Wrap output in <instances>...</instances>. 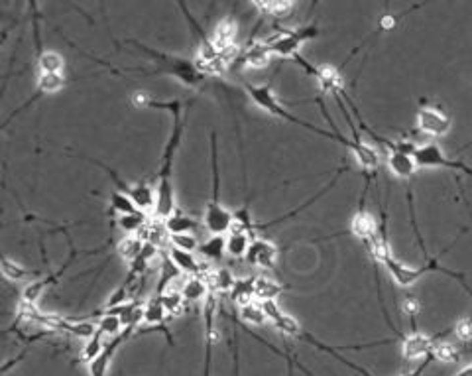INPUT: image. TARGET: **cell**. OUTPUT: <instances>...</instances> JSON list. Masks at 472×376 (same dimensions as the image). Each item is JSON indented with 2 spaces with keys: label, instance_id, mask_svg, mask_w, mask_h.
Instances as JSON below:
<instances>
[{
  "label": "cell",
  "instance_id": "obj_41",
  "mask_svg": "<svg viewBox=\"0 0 472 376\" xmlns=\"http://www.w3.org/2000/svg\"><path fill=\"white\" fill-rule=\"evenodd\" d=\"M262 309H264V314H266L268 321H276L281 314H283V309L279 307L278 302H262Z\"/></svg>",
  "mask_w": 472,
  "mask_h": 376
},
{
  "label": "cell",
  "instance_id": "obj_26",
  "mask_svg": "<svg viewBox=\"0 0 472 376\" xmlns=\"http://www.w3.org/2000/svg\"><path fill=\"white\" fill-rule=\"evenodd\" d=\"M199 253H201V256H203L205 260L217 262V260H220V258L225 256V253H227V237H225V234H211L207 241L201 243Z\"/></svg>",
  "mask_w": 472,
  "mask_h": 376
},
{
  "label": "cell",
  "instance_id": "obj_21",
  "mask_svg": "<svg viewBox=\"0 0 472 376\" xmlns=\"http://www.w3.org/2000/svg\"><path fill=\"white\" fill-rule=\"evenodd\" d=\"M164 227L168 234H183V232H197L199 229H205V225L195 219L193 215H185L182 211H175L171 217H168L164 221Z\"/></svg>",
  "mask_w": 472,
  "mask_h": 376
},
{
  "label": "cell",
  "instance_id": "obj_4",
  "mask_svg": "<svg viewBox=\"0 0 472 376\" xmlns=\"http://www.w3.org/2000/svg\"><path fill=\"white\" fill-rule=\"evenodd\" d=\"M244 91L248 93V97L252 99L260 109L266 110L268 114H272V117H276V119H281V121L293 122V124H297V126H303V128H307V130H311V133L319 134V136H325V138H331V140H333V133L323 130V128H317V126H313V124L301 121L299 117L291 114L290 110L286 109V107H283V105L278 101V97L274 95V91H272V83H268V85H250V83H244Z\"/></svg>",
  "mask_w": 472,
  "mask_h": 376
},
{
  "label": "cell",
  "instance_id": "obj_27",
  "mask_svg": "<svg viewBox=\"0 0 472 376\" xmlns=\"http://www.w3.org/2000/svg\"><path fill=\"white\" fill-rule=\"evenodd\" d=\"M65 75L63 73H40L37 75V83H36V91L37 97L42 95H51V93H58L65 87Z\"/></svg>",
  "mask_w": 472,
  "mask_h": 376
},
{
  "label": "cell",
  "instance_id": "obj_29",
  "mask_svg": "<svg viewBox=\"0 0 472 376\" xmlns=\"http://www.w3.org/2000/svg\"><path fill=\"white\" fill-rule=\"evenodd\" d=\"M161 304H164V307H166V314H168V317H180L183 316V311H185V298H183L182 290H173V288H170L168 291H164L161 296Z\"/></svg>",
  "mask_w": 472,
  "mask_h": 376
},
{
  "label": "cell",
  "instance_id": "obj_35",
  "mask_svg": "<svg viewBox=\"0 0 472 376\" xmlns=\"http://www.w3.org/2000/svg\"><path fill=\"white\" fill-rule=\"evenodd\" d=\"M146 225H148V217L144 215V211H136V213H128V215L119 217V227L126 234H140Z\"/></svg>",
  "mask_w": 472,
  "mask_h": 376
},
{
  "label": "cell",
  "instance_id": "obj_44",
  "mask_svg": "<svg viewBox=\"0 0 472 376\" xmlns=\"http://www.w3.org/2000/svg\"><path fill=\"white\" fill-rule=\"evenodd\" d=\"M234 376H241V349H238L236 333H234Z\"/></svg>",
  "mask_w": 472,
  "mask_h": 376
},
{
  "label": "cell",
  "instance_id": "obj_38",
  "mask_svg": "<svg viewBox=\"0 0 472 376\" xmlns=\"http://www.w3.org/2000/svg\"><path fill=\"white\" fill-rule=\"evenodd\" d=\"M272 325L278 329V331H281L283 335H290L293 339H299L303 333V327L299 325V321L295 317H291L290 314H286V311L276 321H272Z\"/></svg>",
  "mask_w": 472,
  "mask_h": 376
},
{
  "label": "cell",
  "instance_id": "obj_22",
  "mask_svg": "<svg viewBox=\"0 0 472 376\" xmlns=\"http://www.w3.org/2000/svg\"><path fill=\"white\" fill-rule=\"evenodd\" d=\"M288 290L286 284H279L278 280L268 278V276H258L254 280V298L262 302H276L283 291Z\"/></svg>",
  "mask_w": 472,
  "mask_h": 376
},
{
  "label": "cell",
  "instance_id": "obj_32",
  "mask_svg": "<svg viewBox=\"0 0 472 376\" xmlns=\"http://www.w3.org/2000/svg\"><path fill=\"white\" fill-rule=\"evenodd\" d=\"M105 339H107V337L103 335V331H98L97 329V335H95L93 339L87 341V345L83 347V352H81V361H83L87 366L93 363L95 359H98V357L103 354V351L107 349L109 341Z\"/></svg>",
  "mask_w": 472,
  "mask_h": 376
},
{
  "label": "cell",
  "instance_id": "obj_5",
  "mask_svg": "<svg viewBox=\"0 0 472 376\" xmlns=\"http://www.w3.org/2000/svg\"><path fill=\"white\" fill-rule=\"evenodd\" d=\"M134 44L138 46L140 51H144L146 55H150V58L156 60L154 63H156L157 67L152 73H168V75L177 77L182 83H185V85L189 87L199 85L201 81H205V75L199 73V69L195 67L193 61L182 60V58H173V55H168V53H161V51H156V49H150L148 46H144V44H140V42H134Z\"/></svg>",
  "mask_w": 472,
  "mask_h": 376
},
{
  "label": "cell",
  "instance_id": "obj_43",
  "mask_svg": "<svg viewBox=\"0 0 472 376\" xmlns=\"http://www.w3.org/2000/svg\"><path fill=\"white\" fill-rule=\"evenodd\" d=\"M419 307H421V305H419V302H417L415 298H408L405 304H403V311H405L408 316L415 317L419 314Z\"/></svg>",
  "mask_w": 472,
  "mask_h": 376
},
{
  "label": "cell",
  "instance_id": "obj_45",
  "mask_svg": "<svg viewBox=\"0 0 472 376\" xmlns=\"http://www.w3.org/2000/svg\"><path fill=\"white\" fill-rule=\"evenodd\" d=\"M455 376H472V364H469V366H464L462 370H459Z\"/></svg>",
  "mask_w": 472,
  "mask_h": 376
},
{
  "label": "cell",
  "instance_id": "obj_11",
  "mask_svg": "<svg viewBox=\"0 0 472 376\" xmlns=\"http://www.w3.org/2000/svg\"><path fill=\"white\" fill-rule=\"evenodd\" d=\"M368 191V189H366ZM366 195V194H364ZM364 195L360 199L358 211L354 213V217L351 219V234H354L356 239H360L364 244L374 241L376 237L380 234V225L374 219V215H370L364 207Z\"/></svg>",
  "mask_w": 472,
  "mask_h": 376
},
{
  "label": "cell",
  "instance_id": "obj_7",
  "mask_svg": "<svg viewBox=\"0 0 472 376\" xmlns=\"http://www.w3.org/2000/svg\"><path fill=\"white\" fill-rule=\"evenodd\" d=\"M413 158L417 162L419 170H425V168H447V170L462 171V173H469L472 176V168L466 166L464 162L460 160H451L443 152V148L435 142L431 144H417L415 150H413Z\"/></svg>",
  "mask_w": 472,
  "mask_h": 376
},
{
  "label": "cell",
  "instance_id": "obj_2",
  "mask_svg": "<svg viewBox=\"0 0 472 376\" xmlns=\"http://www.w3.org/2000/svg\"><path fill=\"white\" fill-rule=\"evenodd\" d=\"M211 166H213V199L209 201L205 209L203 225L211 234H227L232 231L234 225V213L218 201V189H220V170H218V144L217 133H211Z\"/></svg>",
  "mask_w": 472,
  "mask_h": 376
},
{
  "label": "cell",
  "instance_id": "obj_13",
  "mask_svg": "<svg viewBox=\"0 0 472 376\" xmlns=\"http://www.w3.org/2000/svg\"><path fill=\"white\" fill-rule=\"evenodd\" d=\"M435 345V339L427 337L419 331H413L412 335L403 337L401 341V357L405 361H419V359H427L431 354V349Z\"/></svg>",
  "mask_w": 472,
  "mask_h": 376
},
{
  "label": "cell",
  "instance_id": "obj_9",
  "mask_svg": "<svg viewBox=\"0 0 472 376\" xmlns=\"http://www.w3.org/2000/svg\"><path fill=\"white\" fill-rule=\"evenodd\" d=\"M415 124H417L419 133H423L425 136H431V138H443L453 128L451 117L441 107H433V105L419 107Z\"/></svg>",
  "mask_w": 472,
  "mask_h": 376
},
{
  "label": "cell",
  "instance_id": "obj_31",
  "mask_svg": "<svg viewBox=\"0 0 472 376\" xmlns=\"http://www.w3.org/2000/svg\"><path fill=\"white\" fill-rule=\"evenodd\" d=\"M37 69H40V73H63V69H65V60L61 58L58 51L44 49L37 55Z\"/></svg>",
  "mask_w": 472,
  "mask_h": 376
},
{
  "label": "cell",
  "instance_id": "obj_3",
  "mask_svg": "<svg viewBox=\"0 0 472 376\" xmlns=\"http://www.w3.org/2000/svg\"><path fill=\"white\" fill-rule=\"evenodd\" d=\"M453 246H455V243L448 244L445 250H441V255L429 258L423 266H419V268L403 264V262H400V260H398L394 255L387 256L386 260L382 262V266L386 268V272L390 274V278L394 280L400 288H412L415 282H419V278L425 276V274H429V272H445V274H448V276L460 280V284H462V286H466V278H464L462 274H459V272H451V270H447V268H443L441 264H439L441 256L445 255L447 250H451Z\"/></svg>",
  "mask_w": 472,
  "mask_h": 376
},
{
  "label": "cell",
  "instance_id": "obj_14",
  "mask_svg": "<svg viewBox=\"0 0 472 376\" xmlns=\"http://www.w3.org/2000/svg\"><path fill=\"white\" fill-rule=\"evenodd\" d=\"M134 331H136L134 327H126V329H124V333H122V335H119L116 339L109 341V345H107V349L103 351V354H100L98 359H95L93 363L87 366V368H89V375H91V376H107V373H109L110 361L114 359V354H116V351L121 349L122 343H126V341H128V337L132 335Z\"/></svg>",
  "mask_w": 472,
  "mask_h": 376
},
{
  "label": "cell",
  "instance_id": "obj_10",
  "mask_svg": "<svg viewBox=\"0 0 472 376\" xmlns=\"http://www.w3.org/2000/svg\"><path fill=\"white\" fill-rule=\"evenodd\" d=\"M387 168L400 180H412L419 170L412 152L396 148V140H392V144L387 148Z\"/></svg>",
  "mask_w": 472,
  "mask_h": 376
},
{
  "label": "cell",
  "instance_id": "obj_1",
  "mask_svg": "<svg viewBox=\"0 0 472 376\" xmlns=\"http://www.w3.org/2000/svg\"><path fill=\"white\" fill-rule=\"evenodd\" d=\"M152 107L168 109L171 112V117H173L170 140L164 146L159 168H157L156 215L161 221H166V219L175 213V194H173V178H171L173 176V158H175V152L182 144L187 117L182 112L183 107L180 101H152Z\"/></svg>",
  "mask_w": 472,
  "mask_h": 376
},
{
  "label": "cell",
  "instance_id": "obj_39",
  "mask_svg": "<svg viewBox=\"0 0 472 376\" xmlns=\"http://www.w3.org/2000/svg\"><path fill=\"white\" fill-rule=\"evenodd\" d=\"M110 207L114 211H119L121 215H128V213H136L140 211L138 207L134 205V201L128 197V195L121 194V191H112L110 194Z\"/></svg>",
  "mask_w": 472,
  "mask_h": 376
},
{
  "label": "cell",
  "instance_id": "obj_25",
  "mask_svg": "<svg viewBox=\"0 0 472 376\" xmlns=\"http://www.w3.org/2000/svg\"><path fill=\"white\" fill-rule=\"evenodd\" d=\"M254 239L256 237H252L250 232L230 231L229 237H227V253H229L232 258H243V256L248 255L250 244H252Z\"/></svg>",
  "mask_w": 472,
  "mask_h": 376
},
{
  "label": "cell",
  "instance_id": "obj_36",
  "mask_svg": "<svg viewBox=\"0 0 472 376\" xmlns=\"http://www.w3.org/2000/svg\"><path fill=\"white\" fill-rule=\"evenodd\" d=\"M431 357H433V361H441V363H457L460 359V351L453 343L435 341V345L431 349Z\"/></svg>",
  "mask_w": 472,
  "mask_h": 376
},
{
  "label": "cell",
  "instance_id": "obj_15",
  "mask_svg": "<svg viewBox=\"0 0 472 376\" xmlns=\"http://www.w3.org/2000/svg\"><path fill=\"white\" fill-rule=\"evenodd\" d=\"M166 317H168V314H166V307H164V304H161V298H159V296H152V298H150V300L144 304V319H142V327L140 329L159 327V331H164V333H166L168 343L173 345V339H171L170 331H168L166 325H164Z\"/></svg>",
  "mask_w": 472,
  "mask_h": 376
},
{
  "label": "cell",
  "instance_id": "obj_19",
  "mask_svg": "<svg viewBox=\"0 0 472 376\" xmlns=\"http://www.w3.org/2000/svg\"><path fill=\"white\" fill-rule=\"evenodd\" d=\"M203 278L209 286V291H213L217 296L218 293H230L234 284H236V278L229 268H209L203 274Z\"/></svg>",
  "mask_w": 472,
  "mask_h": 376
},
{
  "label": "cell",
  "instance_id": "obj_24",
  "mask_svg": "<svg viewBox=\"0 0 472 376\" xmlns=\"http://www.w3.org/2000/svg\"><path fill=\"white\" fill-rule=\"evenodd\" d=\"M182 293L187 304L205 302L207 296H209V286H207L203 276H189V278L183 282Z\"/></svg>",
  "mask_w": 472,
  "mask_h": 376
},
{
  "label": "cell",
  "instance_id": "obj_20",
  "mask_svg": "<svg viewBox=\"0 0 472 376\" xmlns=\"http://www.w3.org/2000/svg\"><path fill=\"white\" fill-rule=\"evenodd\" d=\"M177 278H182V270L173 264V260L168 255V250L164 248L161 255H159V276H157V288L156 296H161L164 291H168L170 288H173L171 284Z\"/></svg>",
  "mask_w": 472,
  "mask_h": 376
},
{
  "label": "cell",
  "instance_id": "obj_17",
  "mask_svg": "<svg viewBox=\"0 0 472 376\" xmlns=\"http://www.w3.org/2000/svg\"><path fill=\"white\" fill-rule=\"evenodd\" d=\"M168 255L173 260V264L182 270V274H187V276H203L207 270H209V264H203L195 253H185V250H177L173 246H168L166 248Z\"/></svg>",
  "mask_w": 472,
  "mask_h": 376
},
{
  "label": "cell",
  "instance_id": "obj_42",
  "mask_svg": "<svg viewBox=\"0 0 472 376\" xmlns=\"http://www.w3.org/2000/svg\"><path fill=\"white\" fill-rule=\"evenodd\" d=\"M152 101L154 99L150 97L148 93H144V91H136L132 95V105L136 107V109H146V107H152Z\"/></svg>",
  "mask_w": 472,
  "mask_h": 376
},
{
  "label": "cell",
  "instance_id": "obj_28",
  "mask_svg": "<svg viewBox=\"0 0 472 376\" xmlns=\"http://www.w3.org/2000/svg\"><path fill=\"white\" fill-rule=\"evenodd\" d=\"M254 280L256 278L236 280V284H234V288L229 293V298L238 307H243V305L252 302V298H254Z\"/></svg>",
  "mask_w": 472,
  "mask_h": 376
},
{
  "label": "cell",
  "instance_id": "obj_23",
  "mask_svg": "<svg viewBox=\"0 0 472 376\" xmlns=\"http://www.w3.org/2000/svg\"><path fill=\"white\" fill-rule=\"evenodd\" d=\"M146 241L140 237V234H126L122 241H119L116 244V255L121 256L124 262H134L138 256L144 253Z\"/></svg>",
  "mask_w": 472,
  "mask_h": 376
},
{
  "label": "cell",
  "instance_id": "obj_12",
  "mask_svg": "<svg viewBox=\"0 0 472 376\" xmlns=\"http://www.w3.org/2000/svg\"><path fill=\"white\" fill-rule=\"evenodd\" d=\"M278 256L279 248L276 244L270 243L266 239L256 237L254 241H252V244H250V250H248V255H246V260H248V264H252V266L272 270V268H276Z\"/></svg>",
  "mask_w": 472,
  "mask_h": 376
},
{
  "label": "cell",
  "instance_id": "obj_18",
  "mask_svg": "<svg viewBox=\"0 0 472 376\" xmlns=\"http://www.w3.org/2000/svg\"><path fill=\"white\" fill-rule=\"evenodd\" d=\"M270 60H272V53L268 51L266 44L260 40V42H250L246 48L241 51V65L248 67V69H262V67H268L270 65Z\"/></svg>",
  "mask_w": 472,
  "mask_h": 376
},
{
  "label": "cell",
  "instance_id": "obj_16",
  "mask_svg": "<svg viewBox=\"0 0 472 376\" xmlns=\"http://www.w3.org/2000/svg\"><path fill=\"white\" fill-rule=\"evenodd\" d=\"M236 36H238V26L232 18H225L220 20L213 32V44L215 48L220 51V53H227V51H232V49H238V44H236Z\"/></svg>",
  "mask_w": 472,
  "mask_h": 376
},
{
  "label": "cell",
  "instance_id": "obj_37",
  "mask_svg": "<svg viewBox=\"0 0 472 376\" xmlns=\"http://www.w3.org/2000/svg\"><path fill=\"white\" fill-rule=\"evenodd\" d=\"M168 246H173L177 250H185V253H197L199 250V239L193 232H183V234H170L168 237Z\"/></svg>",
  "mask_w": 472,
  "mask_h": 376
},
{
  "label": "cell",
  "instance_id": "obj_33",
  "mask_svg": "<svg viewBox=\"0 0 472 376\" xmlns=\"http://www.w3.org/2000/svg\"><path fill=\"white\" fill-rule=\"evenodd\" d=\"M0 270H2V276L10 282H20V280H26L32 276V272L26 266H22L20 262L12 260L10 256H2V262H0Z\"/></svg>",
  "mask_w": 472,
  "mask_h": 376
},
{
  "label": "cell",
  "instance_id": "obj_6",
  "mask_svg": "<svg viewBox=\"0 0 472 376\" xmlns=\"http://www.w3.org/2000/svg\"><path fill=\"white\" fill-rule=\"evenodd\" d=\"M317 34H319L317 26H305V28H293V30H279L278 34L266 37L262 42L266 44L268 51L272 55L293 60L295 55H299L303 44L307 40H313Z\"/></svg>",
  "mask_w": 472,
  "mask_h": 376
},
{
  "label": "cell",
  "instance_id": "obj_40",
  "mask_svg": "<svg viewBox=\"0 0 472 376\" xmlns=\"http://www.w3.org/2000/svg\"><path fill=\"white\" fill-rule=\"evenodd\" d=\"M455 335L459 337L462 343H469V341H472V319L469 316L462 317L460 321H457V325H455Z\"/></svg>",
  "mask_w": 472,
  "mask_h": 376
},
{
  "label": "cell",
  "instance_id": "obj_34",
  "mask_svg": "<svg viewBox=\"0 0 472 376\" xmlns=\"http://www.w3.org/2000/svg\"><path fill=\"white\" fill-rule=\"evenodd\" d=\"M241 319L246 325H252V327H264L268 323V317L262 309V305L254 304V302L241 307Z\"/></svg>",
  "mask_w": 472,
  "mask_h": 376
},
{
  "label": "cell",
  "instance_id": "obj_30",
  "mask_svg": "<svg viewBox=\"0 0 472 376\" xmlns=\"http://www.w3.org/2000/svg\"><path fill=\"white\" fill-rule=\"evenodd\" d=\"M254 6L258 10H262V14H266V16L286 18L293 10L295 2H291V0H268V2H254Z\"/></svg>",
  "mask_w": 472,
  "mask_h": 376
},
{
  "label": "cell",
  "instance_id": "obj_8",
  "mask_svg": "<svg viewBox=\"0 0 472 376\" xmlns=\"http://www.w3.org/2000/svg\"><path fill=\"white\" fill-rule=\"evenodd\" d=\"M69 246H71V250H69V256H67V260L61 264L60 270H55V272H51L49 276H46V278L42 280H34V282H30L28 286H26L24 290H22V293H20V304H28V305H37V302H40V298L44 296V291L48 290L49 286H53V284H58L61 278H63V274L67 272V268L71 266L73 262L81 256V253L73 246L71 239H69Z\"/></svg>",
  "mask_w": 472,
  "mask_h": 376
}]
</instances>
